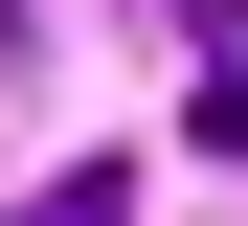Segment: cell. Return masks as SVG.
<instances>
[{
    "label": "cell",
    "mask_w": 248,
    "mask_h": 226,
    "mask_svg": "<svg viewBox=\"0 0 248 226\" xmlns=\"http://www.w3.org/2000/svg\"><path fill=\"white\" fill-rule=\"evenodd\" d=\"M0 226H136V181H113V158H68V181H23Z\"/></svg>",
    "instance_id": "6da1fadb"
},
{
    "label": "cell",
    "mask_w": 248,
    "mask_h": 226,
    "mask_svg": "<svg viewBox=\"0 0 248 226\" xmlns=\"http://www.w3.org/2000/svg\"><path fill=\"white\" fill-rule=\"evenodd\" d=\"M203 158L248 181V45H226V68H203Z\"/></svg>",
    "instance_id": "7a4b0ae2"
},
{
    "label": "cell",
    "mask_w": 248,
    "mask_h": 226,
    "mask_svg": "<svg viewBox=\"0 0 248 226\" xmlns=\"http://www.w3.org/2000/svg\"><path fill=\"white\" fill-rule=\"evenodd\" d=\"M226 45H248V0H181V68H226Z\"/></svg>",
    "instance_id": "3957f363"
}]
</instances>
